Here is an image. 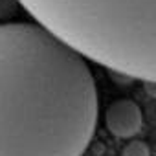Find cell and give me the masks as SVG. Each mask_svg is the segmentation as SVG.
<instances>
[{
	"mask_svg": "<svg viewBox=\"0 0 156 156\" xmlns=\"http://www.w3.org/2000/svg\"><path fill=\"white\" fill-rule=\"evenodd\" d=\"M105 125L108 132L127 140L140 132L143 125V112L136 101L129 98H121L108 105L105 112Z\"/></svg>",
	"mask_w": 156,
	"mask_h": 156,
	"instance_id": "obj_3",
	"label": "cell"
},
{
	"mask_svg": "<svg viewBox=\"0 0 156 156\" xmlns=\"http://www.w3.org/2000/svg\"><path fill=\"white\" fill-rule=\"evenodd\" d=\"M121 156H151V149L141 140H132L123 147Z\"/></svg>",
	"mask_w": 156,
	"mask_h": 156,
	"instance_id": "obj_4",
	"label": "cell"
},
{
	"mask_svg": "<svg viewBox=\"0 0 156 156\" xmlns=\"http://www.w3.org/2000/svg\"><path fill=\"white\" fill-rule=\"evenodd\" d=\"M143 85H145V90L149 92V96H151V98H156V83L147 81V83H143Z\"/></svg>",
	"mask_w": 156,
	"mask_h": 156,
	"instance_id": "obj_5",
	"label": "cell"
},
{
	"mask_svg": "<svg viewBox=\"0 0 156 156\" xmlns=\"http://www.w3.org/2000/svg\"><path fill=\"white\" fill-rule=\"evenodd\" d=\"M19 2L85 59L143 83H156V0Z\"/></svg>",
	"mask_w": 156,
	"mask_h": 156,
	"instance_id": "obj_2",
	"label": "cell"
},
{
	"mask_svg": "<svg viewBox=\"0 0 156 156\" xmlns=\"http://www.w3.org/2000/svg\"><path fill=\"white\" fill-rule=\"evenodd\" d=\"M98 116L79 51L39 22L0 24V156H83Z\"/></svg>",
	"mask_w": 156,
	"mask_h": 156,
	"instance_id": "obj_1",
	"label": "cell"
}]
</instances>
